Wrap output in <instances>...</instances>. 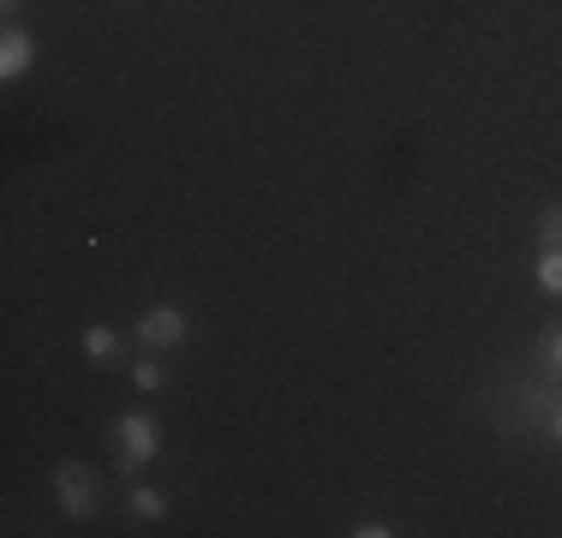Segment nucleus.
Segmentation results:
<instances>
[{
  "label": "nucleus",
  "mask_w": 562,
  "mask_h": 538,
  "mask_svg": "<svg viewBox=\"0 0 562 538\" xmlns=\"http://www.w3.org/2000/svg\"><path fill=\"white\" fill-rule=\"evenodd\" d=\"M114 442H120V473H144V467L156 461V449H162V425L150 419V413H120L114 419Z\"/></svg>",
  "instance_id": "obj_1"
},
{
  "label": "nucleus",
  "mask_w": 562,
  "mask_h": 538,
  "mask_svg": "<svg viewBox=\"0 0 562 538\" xmlns=\"http://www.w3.org/2000/svg\"><path fill=\"white\" fill-rule=\"evenodd\" d=\"M48 484H55V503H60L66 520H90V515H97V479H90L78 461H60Z\"/></svg>",
  "instance_id": "obj_2"
},
{
  "label": "nucleus",
  "mask_w": 562,
  "mask_h": 538,
  "mask_svg": "<svg viewBox=\"0 0 562 538\" xmlns=\"http://www.w3.org/2000/svg\"><path fill=\"white\" fill-rule=\"evenodd\" d=\"M186 335H192V317H186L180 305H150V312L138 317V341L156 347V354H168V347H186Z\"/></svg>",
  "instance_id": "obj_3"
},
{
  "label": "nucleus",
  "mask_w": 562,
  "mask_h": 538,
  "mask_svg": "<svg viewBox=\"0 0 562 538\" xmlns=\"http://www.w3.org/2000/svg\"><path fill=\"white\" fill-rule=\"evenodd\" d=\"M31 66H36V36L19 31V24H7V31H0V78H7V85H19Z\"/></svg>",
  "instance_id": "obj_4"
},
{
  "label": "nucleus",
  "mask_w": 562,
  "mask_h": 538,
  "mask_svg": "<svg viewBox=\"0 0 562 538\" xmlns=\"http://www.w3.org/2000/svg\"><path fill=\"white\" fill-rule=\"evenodd\" d=\"M78 347H85V359H97V366H109V359L120 354V335L109 329V323H90V329L78 335Z\"/></svg>",
  "instance_id": "obj_5"
},
{
  "label": "nucleus",
  "mask_w": 562,
  "mask_h": 538,
  "mask_svg": "<svg viewBox=\"0 0 562 538\" xmlns=\"http://www.w3.org/2000/svg\"><path fill=\"white\" fill-rule=\"evenodd\" d=\"M126 508H132L138 520H168V496H162V491H150V484H132Z\"/></svg>",
  "instance_id": "obj_6"
},
{
  "label": "nucleus",
  "mask_w": 562,
  "mask_h": 538,
  "mask_svg": "<svg viewBox=\"0 0 562 538\" xmlns=\"http://www.w3.org/2000/svg\"><path fill=\"white\" fill-rule=\"evenodd\" d=\"M539 288L562 300V251H539Z\"/></svg>",
  "instance_id": "obj_7"
},
{
  "label": "nucleus",
  "mask_w": 562,
  "mask_h": 538,
  "mask_svg": "<svg viewBox=\"0 0 562 538\" xmlns=\"http://www.w3.org/2000/svg\"><path fill=\"white\" fill-rule=\"evenodd\" d=\"M539 246L544 251H562V204L539 210Z\"/></svg>",
  "instance_id": "obj_8"
},
{
  "label": "nucleus",
  "mask_w": 562,
  "mask_h": 538,
  "mask_svg": "<svg viewBox=\"0 0 562 538\" xmlns=\"http://www.w3.org/2000/svg\"><path fill=\"white\" fill-rule=\"evenodd\" d=\"M132 389H138V395H156V389H162V366H156V359H138V366H132Z\"/></svg>",
  "instance_id": "obj_9"
},
{
  "label": "nucleus",
  "mask_w": 562,
  "mask_h": 538,
  "mask_svg": "<svg viewBox=\"0 0 562 538\" xmlns=\"http://www.w3.org/2000/svg\"><path fill=\"white\" fill-rule=\"evenodd\" d=\"M544 366L562 371V329H544Z\"/></svg>",
  "instance_id": "obj_10"
},
{
  "label": "nucleus",
  "mask_w": 562,
  "mask_h": 538,
  "mask_svg": "<svg viewBox=\"0 0 562 538\" xmlns=\"http://www.w3.org/2000/svg\"><path fill=\"white\" fill-rule=\"evenodd\" d=\"M347 533H353V538H390L395 527H383V520H359V527H347Z\"/></svg>",
  "instance_id": "obj_11"
},
{
  "label": "nucleus",
  "mask_w": 562,
  "mask_h": 538,
  "mask_svg": "<svg viewBox=\"0 0 562 538\" xmlns=\"http://www.w3.org/2000/svg\"><path fill=\"white\" fill-rule=\"evenodd\" d=\"M544 430H551V437L562 442V407H551V413H544Z\"/></svg>",
  "instance_id": "obj_12"
},
{
  "label": "nucleus",
  "mask_w": 562,
  "mask_h": 538,
  "mask_svg": "<svg viewBox=\"0 0 562 538\" xmlns=\"http://www.w3.org/2000/svg\"><path fill=\"white\" fill-rule=\"evenodd\" d=\"M0 7H7V12H12V7H19V0H0Z\"/></svg>",
  "instance_id": "obj_13"
}]
</instances>
